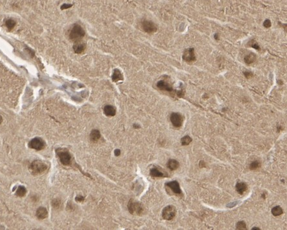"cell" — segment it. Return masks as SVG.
Segmentation results:
<instances>
[{"instance_id": "obj_1", "label": "cell", "mask_w": 287, "mask_h": 230, "mask_svg": "<svg viewBox=\"0 0 287 230\" xmlns=\"http://www.w3.org/2000/svg\"><path fill=\"white\" fill-rule=\"evenodd\" d=\"M85 35V31L82 27L78 24H74L69 31V37L70 40L76 43L80 42Z\"/></svg>"}, {"instance_id": "obj_2", "label": "cell", "mask_w": 287, "mask_h": 230, "mask_svg": "<svg viewBox=\"0 0 287 230\" xmlns=\"http://www.w3.org/2000/svg\"><path fill=\"white\" fill-rule=\"evenodd\" d=\"M29 169L33 174L38 175L45 172L47 169V165L42 161L34 160L30 165Z\"/></svg>"}, {"instance_id": "obj_3", "label": "cell", "mask_w": 287, "mask_h": 230, "mask_svg": "<svg viewBox=\"0 0 287 230\" xmlns=\"http://www.w3.org/2000/svg\"><path fill=\"white\" fill-rule=\"evenodd\" d=\"M56 154L60 159V162L64 165L69 166L72 163V156L68 150L65 149H56Z\"/></svg>"}, {"instance_id": "obj_4", "label": "cell", "mask_w": 287, "mask_h": 230, "mask_svg": "<svg viewBox=\"0 0 287 230\" xmlns=\"http://www.w3.org/2000/svg\"><path fill=\"white\" fill-rule=\"evenodd\" d=\"M128 207L129 213L132 214V215H141L144 211V208L142 204L133 200H129Z\"/></svg>"}, {"instance_id": "obj_5", "label": "cell", "mask_w": 287, "mask_h": 230, "mask_svg": "<svg viewBox=\"0 0 287 230\" xmlns=\"http://www.w3.org/2000/svg\"><path fill=\"white\" fill-rule=\"evenodd\" d=\"M141 25L144 32L148 34L154 33L157 31V27L155 23L148 19H144L141 23Z\"/></svg>"}, {"instance_id": "obj_6", "label": "cell", "mask_w": 287, "mask_h": 230, "mask_svg": "<svg viewBox=\"0 0 287 230\" xmlns=\"http://www.w3.org/2000/svg\"><path fill=\"white\" fill-rule=\"evenodd\" d=\"M46 144L42 139L40 138H34L30 140L29 143V147L30 149H34L36 150H42L45 149Z\"/></svg>"}, {"instance_id": "obj_7", "label": "cell", "mask_w": 287, "mask_h": 230, "mask_svg": "<svg viewBox=\"0 0 287 230\" xmlns=\"http://www.w3.org/2000/svg\"><path fill=\"white\" fill-rule=\"evenodd\" d=\"M176 209L174 205H168L162 210V218L165 220H171L176 215Z\"/></svg>"}, {"instance_id": "obj_8", "label": "cell", "mask_w": 287, "mask_h": 230, "mask_svg": "<svg viewBox=\"0 0 287 230\" xmlns=\"http://www.w3.org/2000/svg\"><path fill=\"white\" fill-rule=\"evenodd\" d=\"M170 121L175 127L180 128L182 125L184 118L179 113H172L170 115Z\"/></svg>"}, {"instance_id": "obj_9", "label": "cell", "mask_w": 287, "mask_h": 230, "mask_svg": "<svg viewBox=\"0 0 287 230\" xmlns=\"http://www.w3.org/2000/svg\"><path fill=\"white\" fill-rule=\"evenodd\" d=\"M183 60L187 62H193L195 61L196 57L194 48H188L184 51L182 54Z\"/></svg>"}, {"instance_id": "obj_10", "label": "cell", "mask_w": 287, "mask_h": 230, "mask_svg": "<svg viewBox=\"0 0 287 230\" xmlns=\"http://www.w3.org/2000/svg\"><path fill=\"white\" fill-rule=\"evenodd\" d=\"M156 87L158 88L160 90L169 93H172L174 91L171 84L166 80H159L156 84Z\"/></svg>"}, {"instance_id": "obj_11", "label": "cell", "mask_w": 287, "mask_h": 230, "mask_svg": "<svg viewBox=\"0 0 287 230\" xmlns=\"http://www.w3.org/2000/svg\"><path fill=\"white\" fill-rule=\"evenodd\" d=\"M166 185L168 188H170L172 192L176 194H181L182 191L180 189V185L177 181H171L170 182H168L166 184Z\"/></svg>"}, {"instance_id": "obj_12", "label": "cell", "mask_w": 287, "mask_h": 230, "mask_svg": "<svg viewBox=\"0 0 287 230\" xmlns=\"http://www.w3.org/2000/svg\"><path fill=\"white\" fill-rule=\"evenodd\" d=\"M36 215L38 219H40V220L45 219L48 216V211L46 209V208L40 207L37 209Z\"/></svg>"}, {"instance_id": "obj_13", "label": "cell", "mask_w": 287, "mask_h": 230, "mask_svg": "<svg viewBox=\"0 0 287 230\" xmlns=\"http://www.w3.org/2000/svg\"><path fill=\"white\" fill-rule=\"evenodd\" d=\"M73 49L74 51L77 54L83 53L85 49V44L83 42H81V41L76 42L73 46Z\"/></svg>"}, {"instance_id": "obj_14", "label": "cell", "mask_w": 287, "mask_h": 230, "mask_svg": "<svg viewBox=\"0 0 287 230\" xmlns=\"http://www.w3.org/2000/svg\"><path fill=\"white\" fill-rule=\"evenodd\" d=\"M104 112L105 115L113 117L116 114V109L111 105H106L104 108Z\"/></svg>"}, {"instance_id": "obj_15", "label": "cell", "mask_w": 287, "mask_h": 230, "mask_svg": "<svg viewBox=\"0 0 287 230\" xmlns=\"http://www.w3.org/2000/svg\"><path fill=\"white\" fill-rule=\"evenodd\" d=\"M100 138H101V134L100 133L99 130H98L94 129L91 131V134H90V139H91V141L94 143H96L98 140L100 139Z\"/></svg>"}, {"instance_id": "obj_16", "label": "cell", "mask_w": 287, "mask_h": 230, "mask_svg": "<svg viewBox=\"0 0 287 230\" xmlns=\"http://www.w3.org/2000/svg\"><path fill=\"white\" fill-rule=\"evenodd\" d=\"M111 78H112V80H113V82H115V83H116V82H119V81L122 80L123 79V75H122V74L121 71H120L119 69H115V70H114Z\"/></svg>"}, {"instance_id": "obj_17", "label": "cell", "mask_w": 287, "mask_h": 230, "mask_svg": "<svg viewBox=\"0 0 287 230\" xmlns=\"http://www.w3.org/2000/svg\"><path fill=\"white\" fill-rule=\"evenodd\" d=\"M235 188H236L237 192L239 194L242 195V194H243V193H245L246 191L247 190L248 187H247V185L245 184V183L239 182L236 184V187H235Z\"/></svg>"}, {"instance_id": "obj_18", "label": "cell", "mask_w": 287, "mask_h": 230, "mask_svg": "<svg viewBox=\"0 0 287 230\" xmlns=\"http://www.w3.org/2000/svg\"><path fill=\"white\" fill-rule=\"evenodd\" d=\"M167 167H168L169 169H170L171 170H177L179 167V163L174 159H171L168 161L167 163Z\"/></svg>"}, {"instance_id": "obj_19", "label": "cell", "mask_w": 287, "mask_h": 230, "mask_svg": "<svg viewBox=\"0 0 287 230\" xmlns=\"http://www.w3.org/2000/svg\"><path fill=\"white\" fill-rule=\"evenodd\" d=\"M244 60L246 64H251L256 60V55L254 53H250L249 54H247L245 56Z\"/></svg>"}, {"instance_id": "obj_20", "label": "cell", "mask_w": 287, "mask_h": 230, "mask_svg": "<svg viewBox=\"0 0 287 230\" xmlns=\"http://www.w3.org/2000/svg\"><path fill=\"white\" fill-rule=\"evenodd\" d=\"M150 175L153 178H162L165 176L164 174L156 168H153L150 170Z\"/></svg>"}, {"instance_id": "obj_21", "label": "cell", "mask_w": 287, "mask_h": 230, "mask_svg": "<svg viewBox=\"0 0 287 230\" xmlns=\"http://www.w3.org/2000/svg\"><path fill=\"white\" fill-rule=\"evenodd\" d=\"M16 24V23L15 20H14L13 19H8L5 22V27H7V29L10 31L14 28Z\"/></svg>"}, {"instance_id": "obj_22", "label": "cell", "mask_w": 287, "mask_h": 230, "mask_svg": "<svg viewBox=\"0 0 287 230\" xmlns=\"http://www.w3.org/2000/svg\"><path fill=\"white\" fill-rule=\"evenodd\" d=\"M272 215L275 217H278V216H280L283 213V209L282 208L280 207V206H276V207H274L272 208Z\"/></svg>"}, {"instance_id": "obj_23", "label": "cell", "mask_w": 287, "mask_h": 230, "mask_svg": "<svg viewBox=\"0 0 287 230\" xmlns=\"http://www.w3.org/2000/svg\"><path fill=\"white\" fill-rule=\"evenodd\" d=\"M27 193V189L24 186H19L16 191V195L19 197H24Z\"/></svg>"}, {"instance_id": "obj_24", "label": "cell", "mask_w": 287, "mask_h": 230, "mask_svg": "<svg viewBox=\"0 0 287 230\" xmlns=\"http://www.w3.org/2000/svg\"><path fill=\"white\" fill-rule=\"evenodd\" d=\"M192 141V139L190 138L189 135H185L184 137H183L181 140H180V142H181L182 145L183 146H186L188 145Z\"/></svg>"}, {"instance_id": "obj_25", "label": "cell", "mask_w": 287, "mask_h": 230, "mask_svg": "<svg viewBox=\"0 0 287 230\" xmlns=\"http://www.w3.org/2000/svg\"><path fill=\"white\" fill-rule=\"evenodd\" d=\"M260 167H261V163L257 160H255L250 163V170H257Z\"/></svg>"}, {"instance_id": "obj_26", "label": "cell", "mask_w": 287, "mask_h": 230, "mask_svg": "<svg viewBox=\"0 0 287 230\" xmlns=\"http://www.w3.org/2000/svg\"><path fill=\"white\" fill-rule=\"evenodd\" d=\"M236 229L239 230H245L246 229V224L244 221L238 222L236 224Z\"/></svg>"}, {"instance_id": "obj_27", "label": "cell", "mask_w": 287, "mask_h": 230, "mask_svg": "<svg viewBox=\"0 0 287 230\" xmlns=\"http://www.w3.org/2000/svg\"><path fill=\"white\" fill-rule=\"evenodd\" d=\"M248 45L250 46L251 48H253L255 49H257V50H260V48H259V45L257 44V43L256 41H255L254 40H251L249 42L248 44Z\"/></svg>"}, {"instance_id": "obj_28", "label": "cell", "mask_w": 287, "mask_h": 230, "mask_svg": "<svg viewBox=\"0 0 287 230\" xmlns=\"http://www.w3.org/2000/svg\"><path fill=\"white\" fill-rule=\"evenodd\" d=\"M62 202L59 199H55L53 201V205L55 208H59L61 206Z\"/></svg>"}, {"instance_id": "obj_29", "label": "cell", "mask_w": 287, "mask_h": 230, "mask_svg": "<svg viewBox=\"0 0 287 230\" xmlns=\"http://www.w3.org/2000/svg\"><path fill=\"white\" fill-rule=\"evenodd\" d=\"M271 25H272V23H271L270 19H266L264 23H263V25H264V27H266V28H269V27H271Z\"/></svg>"}, {"instance_id": "obj_30", "label": "cell", "mask_w": 287, "mask_h": 230, "mask_svg": "<svg viewBox=\"0 0 287 230\" xmlns=\"http://www.w3.org/2000/svg\"><path fill=\"white\" fill-rule=\"evenodd\" d=\"M76 200L78 202H83L84 200V197L83 196H80V195H78L76 197Z\"/></svg>"}, {"instance_id": "obj_31", "label": "cell", "mask_w": 287, "mask_h": 230, "mask_svg": "<svg viewBox=\"0 0 287 230\" xmlns=\"http://www.w3.org/2000/svg\"><path fill=\"white\" fill-rule=\"evenodd\" d=\"M245 75L246 78H247V79H248V78H250L251 77L253 76V74L251 73V72L246 71V72H245Z\"/></svg>"}, {"instance_id": "obj_32", "label": "cell", "mask_w": 287, "mask_h": 230, "mask_svg": "<svg viewBox=\"0 0 287 230\" xmlns=\"http://www.w3.org/2000/svg\"><path fill=\"white\" fill-rule=\"evenodd\" d=\"M115 153V155L116 156H119L120 155L121 151H120V150H119V149H116V150H115V153Z\"/></svg>"}, {"instance_id": "obj_33", "label": "cell", "mask_w": 287, "mask_h": 230, "mask_svg": "<svg viewBox=\"0 0 287 230\" xmlns=\"http://www.w3.org/2000/svg\"><path fill=\"white\" fill-rule=\"evenodd\" d=\"M2 121H3V118H2V117H1V115H0V124H1V123H2Z\"/></svg>"}, {"instance_id": "obj_34", "label": "cell", "mask_w": 287, "mask_h": 230, "mask_svg": "<svg viewBox=\"0 0 287 230\" xmlns=\"http://www.w3.org/2000/svg\"><path fill=\"white\" fill-rule=\"evenodd\" d=\"M134 127H135V128H140V127H139V126H138V125L136 126V124H134Z\"/></svg>"}, {"instance_id": "obj_35", "label": "cell", "mask_w": 287, "mask_h": 230, "mask_svg": "<svg viewBox=\"0 0 287 230\" xmlns=\"http://www.w3.org/2000/svg\"><path fill=\"white\" fill-rule=\"evenodd\" d=\"M254 229H257V230H259V228H257V227H254V228H252V230H254Z\"/></svg>"}]
</instances>
